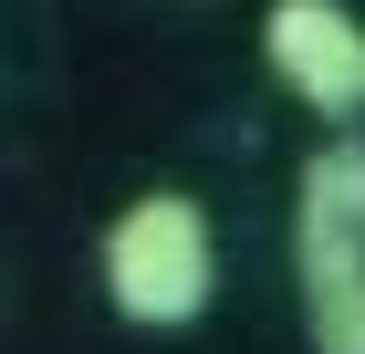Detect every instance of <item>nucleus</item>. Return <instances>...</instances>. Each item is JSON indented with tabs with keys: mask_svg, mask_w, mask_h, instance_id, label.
<instances>
[{
	"mask_svg": "<svg viewBox=\"0 0 365 354\" xmlns=\"http://www.w3.org/2000/svg\"><path fill=\"white\" fill-rule=\"evenodd\" d=\"M105 302L136 333H188L220 302V229L188 188H146L105 229Z\"/></svg>",
	"mask_w": 365,
	"mask_h": 354,
	"instance_id": "nucleus-1",
	"label": "nucleus"
},
{
	"mask_svg": "<svg viewBox=\"0 0 365 354\" xmlns=\"http://www.w3.org/2000/svg\"><path fill=\"white\" fill-rule=\"evenodd\" d=\"M261 63H272V83L303 115L355 125V105H365V21L344 0H272L261 11Z\"/></svg>",
	"mask_w": 365,
	"mask_h": 354,
	"instance_id": "nucleus-2",
	"label": "nucleus"
},
{
	"mask_svg": "<svg viewBox=\"0 0 365 354\" xmlns=\"http://www.w3.org/2000/svg\"><path fill=\"white\" fill-rule=\"evenodd\" d=\"M292 271L303 292H334L365 271V136H324L303 157V198H292Z\"/></svg>",
	"mask_w": 365,
	"mask_h": 354,
	"instance_id": "nucleus-3",
	"label": "nucleus"
},
{
	"mask_svg": "<svg viewBox=\"0 0 365 354\" xmlns=\"http://www.w3.org/2000/svg\"><path fill=\"white\" fill-rule=\"evenodd\" d=\"M303 302H313V354H365V271L334 292H303Z\"/></svg>",
	"mask_w": 365,
	"mask_h": 354,
	"instance_id": "nucleus-4",
	"label": "nucleus"
}]
</instances>
